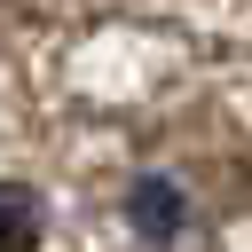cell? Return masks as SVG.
<instances>
[{"instance_id": "1", "label": "cell", "mask_w": 252, "mask_h": 252, "mask_svg": "<svg viewBox=\"0 0 252 252\" xmlns=\"http://www.w3.org/2000/svg\"><path fill=\"white\" fill-rule=\"evenodd\" d=\"M126 220H134L150 244H173L189 213H181V189H173V181H134V197H126Z\"/></svg>"}, {"instance_id": "2", "label": "cell", "mask_w": 252, "mask_h": 252, "mask_svg": "<svg viewBox=\"0 0 252 252\" xmlns=\"http://www.w3.org/2000/svg\"><path fill=\"white\" fill-rule=\"evenodd\" d=\"M39 236H47L39 189H24V181H0V252H39Z\"/></svg>"}]
</instances>
